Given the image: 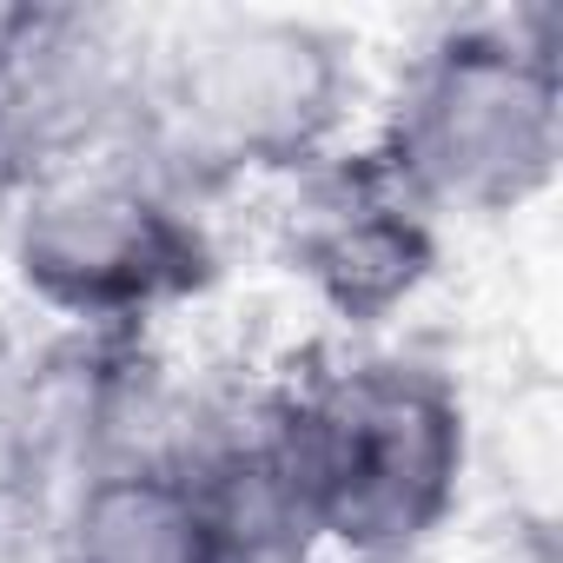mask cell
Here are the masks:
<instances>
[{
  "label": "cell",
  "instance_id": "3",
  "mask_svg": "<svg viewBox=\"0 0 563 563\" xmlns=\"http://www.w3.org/2000/svg\"><path fill=\"white\" fill-rule=\"evenodd\" d=\"M385 166L431 212H517L563 159V74L550 14L457 21L405 74Z\"/></svg>",
  "mask_w": 563,
  "mask_h": 563
},
{
  "label": "cell",
  "instance_id": "4",
  "mask_svg": "<svg viewBox=\"0 0 563 563\" xmlns=\"http://www.w3.org/2000/svg\"><path fill=\"white\" fill-rule=\"evenodd\" d=\"M14 272L47 312L133 332L212 278V239L159 166L100 153L14 199Z\"/></svg>",
  "mask_w": 563,
  "mask_h": 563
},
{
  "label": "cell",
  "instance_id": "9",
  "mask_svg": "<svg viewBox=\"0 0 563 563\" xmlns=\"http://www.w3.org/2000/svg\"><path fill=\"white\" fill-rule=\"evenodd\" d=\"M47 451V398H41V378L8 358V345H0V497H8L21 477H34Z\"/></svg>",
  "mask_w": 563,
  "mask_h": 563
},
{
  "label": "cell",
  "instance_id": "2",
  "mask_svg": "<svg viewBox=\"0 0 563 563\" xmlns=\"http://www.w3.org/2000/svg\"><path fill=\"white\" fill-rule=\"evenodd\" d=\"M358 93L345 41L306 14H192L140 60V140L159 173H306L332 153Z\"/></svg>",
  "mask_w": 563,
  "mask_h": 563
},
{
  "label": "cell",
  "instance_id": "6",
  "mask_svg": "<svg viewBox=\"0 0 563 563\" xmlns=\"http://www.w3.org/2000/svg\"><path fill=\"white\" fill-rule=\"evenodd\" d=\"M286 258L345 325L391 319L438 265V212L385 166L378 146L325 153L299 173Z\"/></svg>",
  "mask_w": 563,
  "mask_h": 563
},
{
  "label": "cell",
  "instance_id": "1",
  "mask_svg": "<svg viewBox=\"0 0 563 563\" xmlns=\"http://www.w3.org/2000/svg\"><path fill=\"white\" fill-rule=\"evenodd\" d=\"M319 543L339 556H411L464 490V398L418 358H345L265 405Z\"/></svg>",
  "mask_w": 563,
  "mask_h": 563
},
{
  "label": "cell",
  "instance_id": "8",
  "mask_svg": "<svg viewBox=\"0 0 563 563\" xmlns=\"http://www.w3.org/2000/svg\"><path fill=\"white\" fill-rule=\"evenodd\" d=\"M60 563H186L166 451L87 464L60 523Z\"/></svg>",
  "mask_w": 563,
  "mask_h": 563
},
{
  "label": "cell",
  "instance_id": "5",
  "mask_svg": "<svg viewBox=\"0 0 563 563\" xmlns=\"http://www.w3.org/2000/svg\"><path fill=\"white\" fill-rule=\"evenodd\" d=\"M140 126V60L93 14H0V192H27Z\"/></svg>",
  "mask_w": 563,
  "mask_h": 563
},
{
  "label": "cell",
  "instance_id": "10",
  "mask_svg": "<svg viewBox=\"0 0 563 563\" xmlns=\"http://www.w3.org/2000/svg\"><path fill=\"white\" fill-rule=\"evenodd\" d=\"M339 563H411V556H339Z\"/></svg>",
  "mask_w": 563,
  "mask_h": 563
},
{
  "label": "cell",
  "instance_id": "7",
  "mask_svg": "<svg viewBox=\"0 0 563 563\" xmlns=\"http://www.w3.org/2000/svg\"><path fill=\"white\" fill-rule=\"evenodd\" d=\"M166 471L179 490L186 563H319L325 556L265 405L252 418L173 438Z\"/></svg>",
  "mask_w": 563,
  "mask_h": 563
}]
</instances>
